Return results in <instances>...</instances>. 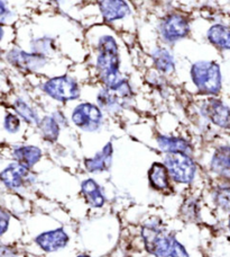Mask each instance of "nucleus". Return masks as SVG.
Returning a JSON list of instances; mask_svg holds the SVG:
<instances>
[{"mask_svg": "<svg viewBox=\"0 0 230 257\" xmlns=\"http://www.w3.org/2000/svg\"><path fill=\"white\" fill-rule=\"evenodd\" d=\"M96 70L101 82L112 88L122 80L119 71V53L116 40L110 35H104L99 40Z\"/></svg>", "mask_w": 230, "mask_h": 257, "instance_id": "f257e3e1", "label": "nucleus"}, {"mask_svg": "<svg viewBox=\"0 0 230 257\" xmlns=\"http://www.w3.org/2000/svg\"><path fill=\"white\" fill-rule=\"evenodd\" d=\"M193 84L204 95H217L222 90V72L214 61H199L191 68Z\"/></svg>", "mask_w": 230, "mask_h": 257, "instance_id": "f03ea898", "label": "nucleus"}, {"mask_svg": "<svg viewBox=\"0 0 230 257\" xmlns=\"http://www.w3.org/2000/svg\"><path fill=\"white\" fill-rule=\"evenodd\" d=\"M164 165L166 166L170 177L180 184H190L194 180L196 173V165L190 155L182 153L166 154L164 158Z\"/></svg>", "mask_w": 230, "mask_h": 257, "instance_id": "7ed1b4c3", "label": "nucleus"}, {"mask_svg": "<svg viewBox=\"0 0 230 257\" xmlns=\"http://www.w3.org/2000/svg\"><path fill=\"white\" fill-rule=\"evenodd\" d=\"M132 93L130 85L127 80L122 79L118 85L112 88L106 87L99 93L96 100L100 107L104 108L109 112H117L126 106L132 98Z\"/></svg>", "mask_w": 230, "mask_h": 257, "instance_id": "20e7f679", "label": "nucleus"}, {"mask_svg": "<svg viewBox=\"0 0 230 257\" xmlns=\"http://www.w3.org/2000/svg\"><path fill=\"white\" fill-rule=\"evenodd\" d=\"M43 90L50 98L63 103L76 100L81 94L79 84L68 76L50 78L43 85Z\"/></svg>", "mask_w": 230, "mask_h": 257, "instance_id": "39448f33", "label": "nucleus"}, {"mask_svg": "<svg viewBox=\"0 0 230 257\" xmlns=\"http://www.w3.org/2000/svg\"><path fill=\"white\" fill-rule=\"evenodd\" d=\"M72 122L86 132L96 131L102 124V113L99 106L91 103H82L73 109Z\"/></svg>", "mask_w": 230, "mask_h": 257, "instance_id": "423d86ee", "label": "nucleus"}, {"mask_svg": "<svg viewBox=\"0 0 230 257\" xmlns=\"http://www.w3.org/2000/svg\"><path fill=\"white\" fill-rule=\"evenodd\" d=\"M160 33L168 43L178 42L190 33V24L186 17L178 14L165 16L160 23Z\"/></svg>", "mask_w": 230, "mask_h": 257, "instance_id": "0eeeda50", "label": "nucleus"}, {"mask_svg": "<svg viewBox=\"0 0 230 257\" xmlns=\"http://www.w3.org/2000/svg\"><path fill=\"white\" fill-rule=\"evenodd\" d=\"M202 113L214 124L224 128H230V107L222 100L210 98L202 106Z\"/></svg>", "mask_w": 230, "mask_h": 257, "instance_id": "6e6552de", "label": "nucleus"}, {"mask_svg": "<svg viewBox=\"0 0 230 257\" xmlns=\"http://www.w3.org/2000/svg\"><path fill=\"white\" fill-rule=\"evenodd\" d=\"M68 240H70L68 235L62 228L43 232L35 238L36 244L48 253L64 248L68 245Z\"/></svg>", "mask_w": 230, "mask_h": 257, "instance_id": "1a4fd4ad", "label": "nucleus"}, {"mask_svg": "<svg viewBox=\"0 0 230 257\" xmlns=\"http://www.w3.org/2000/svg\"><path fill=\"white\" fill-rule=\"evenodd\" d=\"M30 177V168L25 167L24 165L15 163L9 165L0 173V180L9 189H20L25 184L27 178Z\"/></svg>", "mask_w": 230, "mask_h": 257, "instance_id": "9d476101", "label": "nucleus"}, {"mask_svg": "<svg viewBox=\"0 0 230 257\" xmlns=\"http://www.w3.org/2000/svg\"><path fill=\"white\" fill-rule=\"evenodd\" d=\"M7 58L14 66L27 71L38 70L45 64V58L40 53H26L24 51L14 50L8 54Z\"/></svg>", "mask_w": 230, "mask_h": 257, "instance_id": "9b49d317", "label": "nucleus"}, {"mask_svg": "<svg viewBox=\"0 0 230 257\" xmlns=\"http://www.w3.org/2000/svg\"><path fill=\"white\" fill-rule=\"evenodd\" d=\"M114 155V147L112 142L106 145L94 157L86 159L84 166L89 173L107 172L112 166Z\"/></svg>", "mask_w": 230, "mask_h": 257, "instance_id": "f8f14e48", "label": "nucleus"}, {"mask_svg": "<svg viewBox=\"0 0 230 257\" xmlns=\"http://www.w3.org/2000/svg\"><path fill=\"white\" fill-rule=\"evenodd\" d=\"M100 12L109 23L125 18L130 14V6L125 0H100Z\"/></svg>", "mask_w": 230, "mask_h": 257, "instance_id": "ddd939ff", "label": "nucleus"}, {"mask_svg": "<svg viewBox=\"0 0 230 257\" xmlns=\"http://www.w3.org/2000/svg\"><path fill=\"white\" fill-rule=\"evenodd\" d=\"M210 167L218 176L230 181V147H220L214 151Z\"/></svg>", "mask_w": 230, "mask_h": 257, "instance_id": "4468645a", "label": "nucleus"}, {"mask_svg": "<svg viewBox=\"0 0 230 257\" xmlns=\"http://www.w3.org/2000/svg\"><path fill=\"white\" fill-rule=\"evenodd\" d=\"M81 193L86 199V202L92 208H101L104 206L106 199L98 183L92 178H88L82 182Z\"/></svg>", "mask_w": 230, "mask_h": 257, "instance_id": "2eb2a0df", "label": "nucleus"}, {"mask_svg": "<svg viewBox=\"0 0 230 257\" xmlns=\"http://www.w3.org/2000/svg\"><path fill=\"white\" fill-rule=\"evenodd\" d=\"M158 144L160 149L166 154L182 153L190 155L192 153V147L186 140L178 137L160 136L158 138Z\"/></svg>", "mask_w": 230, "mask_h": 257, "instance_id": "dca6fc26", "label": "nucleus"}, {"mask_svg": "<svg viewBox=\"0 0 230 257\" xmlns=\"http://www.w3.org/2000/svg\"><path fill=\"white\" fill-rule=\"evenodd\" d=\"M14 158L17 163L24 165L27 168H32L42 158V150L35 146H22L14 150Z\"/></svg>", "mask_w": 230, "mask_h": 257, "instance_id": "f3484780", "label": "nucleus"}, {"mask_svg": "<svg viewBox=\"0 0 230 257\" xmlns=\"http://www.w3.org/2000/svg\"><path fill=\"white\" fill-rule=\"evenodd\" d=\"M148 178L150 185L155 190L165 191L170 187V174L166 166L160 163H154L148 172Z\"/></svg>", "mask_w": 230, "mask_h": 257, "instance_id": "a211bd4d", "label": "nucleus"}, {"mask_svg": "<svg viewBox=\"0 0 230 257\" xmlns=\"http://www.w3.org/2000/svg\"><path fill=\"white\" fill-rule=\"evenodd\" d=\"M209 42L222 50H230V26L214 25L206 34Z\"/></svg>", "mask_w": 230, "mask_h": 257, "instance_id": "6ab92c4d", "label": "nucleus"}, {"mask_svg": "<svg viewBox=\"0 0 230 257\" xmlns=\"http://www.w3.org/2000/svg\"><path fill=\"white\" fill-rule=\"evenodd\" d=\"M152 60H153L156 69L160 72L170 73L174 70V66H176L174 59L166 49H155L153 53H152Z\"/></svg>", "mask_w": 230, "mask_h": 257, "instance_id": "aec40b11", "label": "nucleus"}, {"mask_svg": "<svg viewBox=\"0 0 230 257\" xmlns=\"http://www.w3.org/2000/svg\"><path fill=\"white\" fill-rule=\"evenodd\" d=\"M38 127L44 140L48 142L58 140L60 136V124L55 117L45 116L42 121H40Z\"/></svg>", "mask_w": 230, "mask_h": 257, "instance_id": "412c9836", "label": "nucleus"}, {"mask_svg": "<svg viewBox=\"0 0 230 257\" xmlns=\"http://www.w3.org/2000/svg\"><path fill=\"white\" fill-rule=\"evenodd\" d=\"M14 106H15V111L17 112L18 115H20L25 122L30 123V124L38 125L40 118L38 116V114H36L34 109L32 108L28 104L25 103L24 100L17 99L15 104H14Z\"/></svg>", "mask_w": 230, "mask_h": 257, "instance_id": "4be33fe9", "label": "nucleus"}, {"mask_svg": "<svg viewBox=\"0 0 230 257\" xmlns=\"http://www.w3.org/2000/svg\"><path fill=\"white\" fill-rule=\"evenodd\" d=\"M214 202L220 209L230 213V184L220 186L214 192Z\"/></svg>", "mask_w": 230, "mask_h": 257, "instance_id": "5701e85b", "label": "nucleus"}, {"mask_svg": "<svg viewBox=\"0 0 230 257\" xmlns=\"http://www.w3.org/2000/svg\"><path fill=\"white\" fill-rule=\"evenodd\" d=\"M4 128L8 132L10 133H16L18 130H20V117L15 114H12V113H8L6 117H4Z\"/></svg>", "mask_w": 230, "mask_h": 257, "instance_id": "b1692460", "label": "nucleus"}, {"mask_svg": "<svg viewBox=\"0 0 230 257\" xmlns=\"http://www.w3.org/2000/svg\"><path fill=\"white\" fill-rule=\"evenodd\" d=\"M9 226V215L7 212L0 209V236L7 231Z\"/></svg>", "mask_w": 230, "mask_h": 257, "instance_id": "393cba45", "label": "nucleus"}, {"mask_svg": "<svg viewBox=\"0 0 230 257\" xmlns=\"http://www.w3.org/2000/svg\"><path fill=\"white\" fill-rule=\"evenodd\" d=\"M8 8L4 0H0V22L4 21L8 16Z\"/></svg>", "mask_w": 230, "mask_h": 257, "instance_id": "a878e982", "label": "nucleus"}, {"mask_svg": "<svg viewBox=\"0 0 230 257\" xmlns=\"http://www.w3.org/2000/svg\"><path fill=\"white\" fill-rule=\"evenodd\" d=\"M2 38H4V29H2V25L0 24V41L2 40Z\"/></svg>", "mask_w": 230, "mask_h": 257, "instance_id": "bb28decb", "label": "nucleus"}, {"mask_svg": "<svg viewBox=\"0 0 230 257\" xmlns=\"http://www.w3.org/2000/svg\"><path fill=\"white\" fill-rule=\"evenodd\" d=\"M188 211H191L192 209L190 208V206H191V204H190V202H188ZM191 217H192V213H191V212H188V219H190Z\"/></svg>", "mask_w": 230, "mask_h": 257, "instance_id": "cd10ccee", "label": "nucleus"}, {"mask_svg": "<svg viewBox=\"0 0 230 257\" xmlns=\"http://www.w3.org/2000/svg\"><path fill=\"white\" fill-rule=\"evenodd\" d=\"M228 229H229V231H230V213H229V218H228Z\"/></svg>", "mask_w": 230, "mask_h": 257, "instance_id": "c85d7f7f", "label": "nucleus"}, {"mask_svg": "<svg viewBox=\"0 0 230 257\" xmlns=\"http://www.w3.org/2000/svg\"><path fill=\"white\" fill-rule=\"evenodd\" d=\"M78 257H90V256H88V255H80V256H78Z\"/></svg>", "mask_w": 230, "mask_h": 257, "instance_id": "c756f323", "label": "nucleus"}]
</instances>
